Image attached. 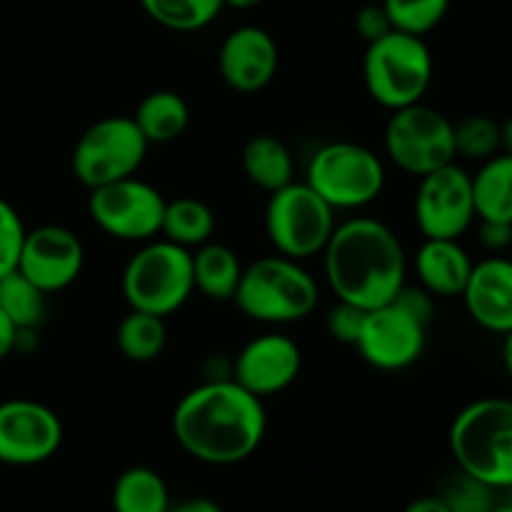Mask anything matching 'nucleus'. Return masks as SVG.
<instances>
[{"label":"nucleus","mask_w":512,"mask_h":512,"mask_svg":"<svg viewBox=\"0 0 512 512\" xmlns=\"http://www.w3.org/2000/svg\"><path fill=\"white\" fill-rule=\"evenodd\" d=\"M268 428L263 400L233 378L205 380L188 390L173 410V435L190 458L235 465L260 448Z\"/></svg>","instance_id":"f257e3e1"},{"label":"nucleus","mask_w":512,"mask_h":512,"mask_svg":"<svg viewBox=\"0 0 512 512\" xmlns=\"http://www.w3.org/2000/svg\"><path fill=\"white\" fill-rule=\"evenodd\" d=\"M323 268L335 298L373 310L400 293L408 260L400 238L383 220L350 218L335 225L323 250Z\"/></svg>","instance_id":"f03ea898"},{"label":"nucleus","mask_w":512,"mask_h":512,"mask_svg":"<svg viewBox=\"0 0 512 512\" xmlns=\"http://www.w3.org/2000/svg\"><path fill=\"white\" fill-rule=\"evenodd\" d=\"M450 450L460 470L490 488H512V400L465 405L450 425Z\"/></svg>","instance_id":"7ed1b4c3"},{"label":"nucleus","mask_w":512,"mask_h":512,"mask_svg":"<svg viewBox=\"0 0 512 512\" xmlns=\"http://www.w3.org/2000/svg\"><path fill=\"white\" fill-rule=\"evenodd\" d=\"M233 300L255 323H298L315 310L320 288L300 260L268 255L243 268Z\"/></svg>","instance_id":"20e7f679"},{"label":"nucleus","mask_w":512,"mask_h":512,"mask_svg":"<svg viewBox=\"0 0 512 512\" xmlns=\"http://www.w3.org/2000/svg\"><path fill=\"white\" fill-rule=\"evenodd\" d=\"M433 53L420 35L390 30L368 43L363 58L365 90L390 113L423 103L433 83Z\"/></svg>","instance_id":"39448f33"},{"label":"nucleus","mask_w":512,"mask_h":512,"mask_svg":"<svg viewBox=\"0 0 512 512\" xmlns=\"http://www.w3.org/2000/svg\"><path fill=\"white\" fill-rule=\"evenodd\" d=\"M120 288L130 310H143L158 318L178 313L195 293L193 250L165 238L148 240L125 263Z\"/></svg>","instance_id":"423d86ee"},{"label":"nucleus","mask_w":512,"mask_h":512,"mask_svg":"<svg viewBox=\"0 0 512 512\" xmlns=\"http://www.w3.org/2000/svg\"><path fill=\"white\" fill-rule=\"evenodd\" d=\"M305 183L333 210H360L385 188L380 155L353 140H335L310 155Z\"/></svg>","instance_id":"0eeeda50"},{"label":"nucleus","mask_w":512,"mask_h":512,"mask_svg":"<svg viewBox=\"0 0 512 512\" xmlns=\"http://www.w3.org/2000/svg\"><path fill=\"white\" fill-rule=\"evenodd\" d=\"M335 230V210L308 183H288L270 193L265 205V235L275 253L293 260L323 255Z\"/></svg>","instance_id":"6e6552de"},{"label":"nucleus","mask_w":512,"mask_h":512,"mask_svg":"<svg viewBox=\"0 0 512 512\" xmlns=\"http://www.w3.org/2000/svg\"><path fill=\"white\" fill-rule=\"evenodd\" d=\"M150 143L133 115H108L85 130L70 155V168L83 188L95 190L140 170Z\"/></svg>","instance_id":"1a4fd4ad"},{"label":"nucleus","mask_w":512,"mask_h":512,"mask_svg":"<svg viewBox=\"0 0 512 512\" xmlns=\"http://www.w3.org/2000/svg\"><path fill=\"white\" fill-rule=\"evenodd\" d=\"M385 153L403 173L423 178L455 163L453 120L425 103L393 110L385 125Z\"/></svg>","instance_id":"9d476101"},{"label":"nucleus","mask_w":512,"mask_h":512,"mask_svg":"<svg viewBox=\"0 0 512 512\" xmlns=\"http://www.w3.org/2000/svg\"><path fill=\"white\" fill-rule=\"evenodd\" d=\"M165 203L168 200L158 188L130 175L90 190L88 213L110 238L125 243H148L160 235Z\"/></svg>","instance_id":"9b49d317"},{"label":"nucleus","mask_w":512,"mask_h":512,"mask_svg":"<svg viewBox=\"0 0 512 512\" xmlns=\"http://www.w3.org/2000/svg\"><path fill=\"white\" fill-rule=\"evenodd\" d=\"M415 223L423 238L460 240L475 223L473 175L458 163L423 175L415 193Z\"/></svg>","instance_id":"f8f14e48"},{"label":"nucleus","mask_w":512,"mask_h":512,"mask_svg":"<svg viewBox=\"0 0 512 512\" xmlns=\"http://www.w3.org/2000/svg\"><path fill=\"white\" fill-rule=\"evenodd\" d=\"M428 340V325L410 310L390 300L365 313L363 330L358 335L360 358L383 373H400L420 360Z\"/></svg>","instance_id":"ddd939ff"},{"label":"nucleus","mask_w":512,"mask_h":512,"mask_svg":"<svg viewBox=\"0 0 512 512\" xmlns=\"http://www.w3.org/2000/svg\"><path fill=\"white\" fill-rule=\"evenodd\" d=\"M60 443L63 423L53 408L28 398L0 403V463H45L58 453Z\"/></svg>","instance_id":"4468645a"},{"label":"nucleus","mask_w":512,"mask_h":512,"mask_svg":"<svg viewBox=\"0 0 512 512\" xmlns=\"http://www.w3.org/2000/svg\"><path fill=\"white\" fill-rule=\"evenodd\" d=\"M85 265V248L78 235L65 225H38L25 230L18 258L23 273L45 295L60 293L80 278Z\"/></svg>","instance_id":"2eb2a0df"},{"label":"nucleus","mask_w":512,"mask_h":512,"mask_svg":"<svg viewBox=\"0 0 512 512\" xmlns=\"http://www.w3.org/2000/svg\"><path fill=\"white\" fill-rule=\"evenodd\" d=\"M303 353L293 338L283 333H263L243 345L230 378L260 400L288 390L300 375Z\"/></svg>","instance_id":"dca6fc26"},{"label":"nucleus","mask_w":512,"mask_h":512,"mask_svg":"<svg viewBox=\"0 0 512 512\" xmlns=\"http://www.w3.org/2000/svg\"><path fill=\"white\" fill-rule=\"evenodd\" d=\"M280 50L273 35L258 25L230 30L218 50V70L225 85L238 93H258L278 75Z\"/></svg>","instance_id":"f3484780"},{"label":"nucleus","mask_w":512,"mask_h":512,"mask_svg":"<svg viewBox=\"0 0 512 512\" xmlns=\"http://www.w3.org/2000/svg\"><path fill=\"white\" fill-rule=\"evenodd\" d=\"M460 298L468 315L490 333L505 335L512 330V260L493 255L473 265Z\"/></svg>","instance_id":"a211bd4d"},{"label":"nucleus","mask_w":512,"mask_h":512,"mask_svg":"<svg viewBox=\"0 0 512 512\" xmlns=\"http://www.w3.org/2000/svg\"><path fill=\"white\" fill-rule=\"evenodd\" d=\"M473 265L460 240L425 238L415 253L420 288L428 290L433 298H460Z\"/></svg>","instance_id":"6ab92c4d"},{"label":"nucleus","mask_w":512,"mask_h":512,"mask_svg":"<svg viewBox=\"0 0 512 512\" xmlns=\"http://www.w3.org/2000/svg\"><path fill=\"white\" fill-rule=\"evenodd\" d=\"M240 275H243V263L228 245L208 240L193 250V283L195 290L205 298L218 300V303L233 300Z\"/></svg>","instance_id":"aec40b11"},{"label":"nucleus","mask_w":512,"mask_h":512,"mask_svg":"<svg viewBox=\"0 0 512 512\" xmlns=\"http://www.w3.org/2000/svg\"><path fill=\"white\" fill-rule=\"evenodd\" d=\"M133 120L150 145H165L188 130L190 108L175 90H153L140 100Z\"/></svg>","instance_id":"412c9836"},{"label":"nucleus","mask_w":512,"mask_h":512,"mask_svg":"<svg viewBox=\"0 0 512 512\" xmlns=\"http://www.w3.org/2000/svg\"><path fill=\"white\" fill-rule=\"evenodd\" d=\"M473 198L480 220L512 223V155L498 153L483 160L473 175Z\"/></svg>","instance_id":"4be33fe9"},{"label":"nucleus","mask_w":512,"mask_h":512,"mask_svg":"<svg viewBox=\"0 0 512 512\" xmlns=\"http://www.w3.org/2000/svg\"><path fill=\"white\" fill-rule=\"evenodd\" d=\"M243 170L250 183L275 193L293 183V155L275 135H255L243 148Z\"/></svg>","instance_id":"5701e85b"},{"label":"nucleus","mask_w":512,"mask_h":512,"mask_svg":"<svg viewBox=\"0 0 512 512\" xmlns=\"http://www.w3.org/2000/svg\"><path fill=\"white\" fill-rule=\"evenodd\" d=\"M215 213L198 198H175L165 203L160 235L180 248L195 250L213 240Z\"/></svg>","instance_id":"b1692460"},{"label":"nucleus","mask_w":512,"mask_h":512,"mask_svg":"<svg viewBox=\"0 0 512 512\" xmlns=\"http://www.w3.org/2000/svg\"><path fill=\"white\" fill-rule=\"evenodd\" d=\"M115 343H118L120 355L130 363H153L168 343L165 318L143 313V310H130L118 323Z\"/></svg>","instance_id":"393cba45"},{"label":"nucleus","mask_w":512,"mask_h":512,"mask_svg":"<svg viewBox=\"0 0 512 512\" xmlns=\"http://www.w3.org/2000/svg\"><path fill=\"white\" fill-rule=\"evenodd\" d=\"M115 512H168V485L155 470L135 465L128 468L113 488Z\"/></svg>","instance_id":"a878e982"},{"label":"nucleus","mask_w":512,"mask_h":512,"mask_svg":"<svg viewBox=\"0 0 512 512\" xmlns=\"http://www.w3.org/2000/svg\"><path fill=\"white\" fill-rule=\"evenodd\" d=\"M153 23L175 33H195L213 23L225 8L223 0H138Z\"/></svg>","instance_id":"bb28decb"},{"label":"nucleus","mask_w":512,"mask_h":512,"mask_svg":"<svg viewBox=\"0 0 512 512\" xmlns=\"http://www.w3.org/2000/svg\"><path fill=\"white\" fill-rule=\"evenodd\" d=\"M0 310L8 315L18 333H30L45 315V293L23 273L13 270L0 278Z\"/></svg>","instance_id":"cd10ccee"},{"label":"nucleus","mask_w":512,"mask_h":512,"mask_svg":"<svg viewBox=\"0 0 512 512\" xmlns=\"http://www.w3.org/2000/svg\"><path fill=\"white\" fill-rule=\"evenodd\" d=\"M453 138L458 158L483 163L500 153V123L488 115H468L453 123Z\"/></svg>","instance_id":"c85d7f7f"},{"label":"nucleus","mask_w":512,"mask_h":512,"mask_svg":"<svg viewBox=\"0 0 512 512\" xmlns=\"http://www.w3.org/2000/svg\"><path fill=\"white\" fill-rule=\"evenodd\" d=\"M393 30L425 35L438 28L450 10V0H383Z\"/></svg>","instance_id":"c756f323"},{"label":"nucleus","mask_w":512,"mask_h":512,"mask_svg":"<svg viewBox=\"0 0 512 512\" xmlns=\"http://www.w3.org/2000/svg\"><path fill=\"white\" fill-rule=\"evenodd\" d=\"M490 485L473 475L460 470L458 478L448 485L443 495V503L448 505L450 512H490L495 508V498Z\"/></svg>","instance_id":"7c9ffc66"},{"label":"nucleus","mask_w":512,"mask_h":512,"mask_svg":"<svg viewBox=\"0 0 512 512\" xmlns=\"http://www.w3.org/2000/svg\"><path fill=\"white\" fill-rule=\"evenodd\" d=\"M25 240V225L18 210L0 198V278L18 268L20 248Z\"/></svg>","instance_id":"2f4dec72"},{"label":"nucleus","mask_w":512,"mask_h":512,"mask_svg":"<svg viewBox=\"0 0 512 512\" xmlns=\"http://www.w3.org/2000/svg\"><path fill=\"white\" fill-rule=\"evenodd\" d=\"M365 313H368V310L338 300V305H333L328 318H325V328H328L330 338H335L338 343H345V345L358 343V335L365 323Z\"/></svg>","instance_id":"473e14b6"},{"label":"nucleus","mask_w":512,"mask_h":512,"mask_svg":"<svg viewBox=\"0 0 512 512\" xmlns=\"http://www.w3.org/2000/svg\"><path fill=\"white\" fill-rule=\"evenodd\" d=\"M355 30H358L360 38H363L365 43H373V40L388 35L390 30H393V25H390V18L388 13H385L383 3L363 5V8L358 10V15H355Z\"/></svg>","instance_id":"72a5a7b5"},{"label":"nucleus","mask_w":512,"mask_h":512,"mask_svg":"<svg viewBox=\"0 0 512 512\" xmlns=\"http://www.w3.org/2000/svg\"><path fill=\"white\" fill-rule=\"evenodd\" d=\"M395 303L403 305L405 310H410V313L415 315L418 320H423L425 325L433 323V315H435V298L428 293L425 288H410V285H403L400 288V293L395 295Z\"/></svg>","instance_id":"f704fd0d"},{"label":"nucleus","mask_w":512,"mask_h":512,"mask_svg":"<svg viewBox=\"0 0 512 512\" xmlns=\"http://www.w3.org/2000/svg\"><path fill=\"white\" fill-rule=\"evenodd\" d=\"M480 243L490 253H503L512 245V223L480 220Z\"/></svg>","instance_id":"c9c22d12"},{"label":"nucleus","mask_w":512,"mask_h":512,"mask_svg":"<svg viewBox=\"0 0 512 512\" xmlns=\"http://www.w3.org/2000/svg\"><path fill=\"white\" fill-rule=\"evenodd\" d=\"M18 348V328L8 320V315L0 310V360L8 358Z\"/></svg>","instance_id":"e433bc0d"},{"label":"nucleus","mask_w":512,"mask_h":512,"mask_svg":"<svg viewBox=\"0 0 512 512\" xmlns=\"http://www.w3.org/2000/svg\"><path fill=\"white\" fill-rule=\"evenodd\" d=\"M168 512H223V510H220L218 503H213V500L208 498H190V500H183L180 505H175V508Z\"/></svg>","instance_id":"4c0bfd02"},{"label":"nucleus","mask_w":512,"mask_h":512,"mask_svg":"<svg viewBox=\"0 0 512 512\" xmlns=\"http://www.w3.org/2000/svg\"><path fill=\"white\" fill-rule=\"evenodd\" d=\"M405 512H450V508L443 503V498H418Z\"/></svg>","instance_id":"58836bf2"},{"label":"nucleus","mask_w":512,"mask_h":512,"mask_svg":"<svg viewBox=\"0 0 512 512\" xmlns=\"http://www.w3.org/2000/svg\"><path fill=\"white\" fill-rule=\"evenodd\" d=\"M500 150L512 155V115L505 123H500Z\"/></svg>","instance_id":"ea45409f"},{"label":"nucleus","mask_w":512,"mask_h":512,"mask_svg":"<svg viewBox=\"0 0 512 512\" xmlns=\"http://www.w3.org/2000/svg\"><path fill=\"white\" fill-rule=\"evenodd\" d=\"M503 363H505V370H508L510 378H512V330H510V333H505V343H503Z\"/></svg>","instance_id":"a19ab883"},{"label":"nucleus","mask_w":512,"mask_h":512,"mask_svg":"<svg viewBox=\"0 0 512 512\" xmlns=\"http://www.w3.org/2000/svg\"><path fill=\"white\" fill-rule=\"evenodd\" d=\"M225 5H230V8H238V10H250V8H258L260 3H265V0H223Z\"/></svg>","instance_id":"79ce46f5"},{"label":"nucleus","mask_w":512,"mask_h":512,"mask_svg":"<svg viewBox=\"0 0 512 512\" xmlns=\"http://www.w3.org/2000/svg\"><path fill=\"white\" fill-rule=\"evenodd\" d=\"M490 512H512V503H508V505H500V508H493Z\"/></svg>","instance_id":"37998d69"},{"label":"nucleus","mask_w":512,"mask_h":512,"mask_svg":"<svg viewBox=\"0 0 512 512\" xmlns=\"http://www.w3.org/2000/svg\"><path fill=\"white\" fill-rule=\"evenodd\" d=\"M510 503H512V500H510Z\"/></svg>","instance_id":"c03bdc74"}]
</instances>
